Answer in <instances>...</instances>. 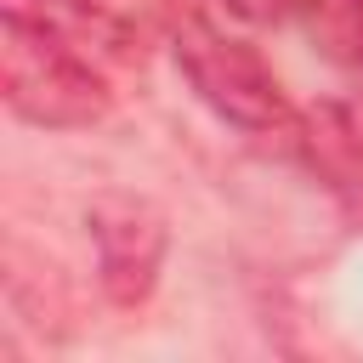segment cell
I'll return each mask as SVG.
<instances>
[{"label":"cell","instance_id":"cell-1","mask_svg":"<svg viewBox=\"0 0 363 363\" xmlns=\"http://www.w3.org/2000/svg\"><path fill=\"white\" fill-rule=\"evenodd\" d=\"M0 91L17 119L51 130L96 125L113 108L108 62L23 17H0Z\"/></svg>","mask_w":363,"mask_h":363},{"label":"cell","instance_id":"cell-2","mask_svg":"<svg viewBox=\"0 0 363 363\" xmlns=\"http://www.w3.org/2000/svg\"><path fill=\"white\" fill-rule=\"evenodd\" d=\"M176 68L187 74V85L199 91V102L227 119L233 130L255 136V142H301L306 119L295 113V102L284 96V85L272 79V68L233 34H221L204 17H187L176 28Z\"/></svg>","mask_w":363,"mask_h":363},{"label":"cell","instance_id":"cell-3","mask_svg":"<svg viewBox=\"0 0 363 363\" xmlns=\"http://www.w3.org/2000/svg\"><path fill=\"white\" fill-rule=\"evenodd\" d=\"M91 238H96V261H102V284L119 306H136L153 289L159 255H164V221L147 199L113 193L91 210Z\"/></svg>","mask_w":363,"mask_h":363},{"label":"cell","instance_id":"cell-4","mask_svg":"<svg viewBox=\"0 0 363 363\" xmlns=\"http://www.w3.org/2000/svg\"><path fill=\"white\" fill-rule=\"evenodd\" d=\"M0 17H23L51 28L57 40L91 51L96 62H113L130 51V34L119 23V11H108L102 0H0Z\"/></svg>","mask_w":363,"mask_h":363},{"label":"cell","instance_id":"cell-5","mask_svg":"<svg viewBox=\"0 0 363 363\" xmlns=\"http://www.w3.org/2000/svg\"><path fill=\"white\" fill-rule=\"evenodd\" d=\"M306 28L323 45V57L363 74V0H318L306 11Z\"/></svg>","mask_w":363,"mask_h":363},{"label":"cell","instance_id":"cell-6","mask_svg":"<svg viewBox=\"0 0 363 363\" xmlns=\"http://www.w3.org/2000/svg\"><path fill=\"white\" fill-rule=\"evenodd\" d=\"M221 6L244 23H289V17H306L318 0H221Z\"/></svg>","mask_w":363,"mask_h":363}]
</instances>
